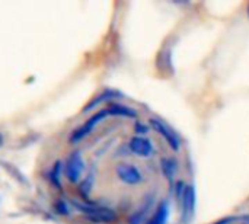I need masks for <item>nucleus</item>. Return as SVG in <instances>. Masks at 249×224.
<instances>
[{"label":"nucleus","mask_w":249,"mask_h":224,"mask_svg":"<svg viewBox=\"0 0 249 224\" xmlns=\"http://www.w3.org/2000/svg\"><path fill=\"white\" fill-rule=\"evenodd\" d=\"M70 136L85 169L73 206L89 224H190L196 181L181 134L146 105L108 95Z\"/></svg>","instance_id":"f257e3e1"},{"label":"nucleus","mask_w":249,"mask_h":224,"mask_svg":"<svg viewBox=\"0 0 249 224\" xmlns=\"http://www.w3.org/2000/svg\"><path fill=\"white\" fill-rule=\"evenodd\" d=\"M83 169H85V163L82 155L77 149H74L66 160V178L69 179V182L76 185L82 179Z\"/></svg>","instance_id":"f03ea898"},{"label":"nucleus","mask_w":249,"mask_h":224,"mask_svg":"<svg viewBox=\"0 0 249 224\" xmlns=\"http://www.w3.org/2000/svg\"><path fill=\"white\" fill-rule=\"evenodd\" d=\"M212 224H249V211L233 214V216H228V217H225L222 220H217V222Z\"/></svg>","instance_id":"7ed1b4c3"}]
</instances>
